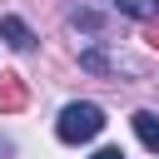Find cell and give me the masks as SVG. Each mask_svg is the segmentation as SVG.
<instances>
[{
    "label": "cell",
    "mask_w": 159,
    "mask_h": 159,
    "mask_svg": "<svg viewBox=\"0 0 159 159\" xmlns=\"http://www.w3.org/2000/svg\"><path fill=\"white\" fill-rule=\"evenodd\" d=\"M99 129H104V109H99V104H89V99L65 104V109H60V119H55V134H60L65 144H84V139H94Z\"/></svg>",
    "instance_id": "1"
},
{
    "label": "cell",
    "mask_w": 159,
    "mask_h": 159,
    "mask_svg": "<svg viewBox=\"0 0 159 159\" xmlns=\"http://www.w3.org/2000/svg\"><path fill=\"white\" fill-rule=\"evenodd\" d=\"M25 99H30L25 80H20V75H0V114H15V109H25Z\"/></svg>",
    "instance_id": "2"
},
{
    "label": "cell",
    "mask_w": 159,
    "mask_h": 159,
    "mask_svg": "<svg viewBox=\"0 0 159 159\" xmlns=\"http://www.w3.org/2000/svg\"><path fill=\"white\" fill-rule=\"evenodd\" d=\"M0 35H5L10 50H30V45H35V35H30V25H25L20 15H0Z\"/></svg>",
    "instance_id": "3"
},
{
    "label": "cell",
    "mask_w": 159,
    "mask_h": 159,
    "mask_svg": "<svg viewBox=\"0 0 159 159\" xmlns=\"http://www.w3.org/2000/svg\"><path fill=\"white\" fill-rule=\"evenodd\" d=\"M134 134L144 139V149L159 154V114H154V109H139V114H134Z\"/></svg>",
    "instance_id": "4"
},
{
    "label": "cell",
    "mask_w": 159,
    "mask_h": 159,
    "mask_svg": "<svg viewBox=\"0 0 159 159\" xmlns=\"http://www.w3.org/2000/svg\"><path fill=\"white\" fill-rule=\"evenodd\" d=\"M114 10H124V15H134V20H159V0H114Z\"/></svg>",
    "instance_id": "5"
},
{
    "label": "cell",
    "mask_w": 159,
    "mask_h": 159,
    "mask_svg": "<svg viewBox=\"0 0 159 159\" xmlns=\"http://www.w3.org/2000/svg\"><path fill=\"white\" fill-rule=\"evenodd\" d=\"M89 159H124V154H119V149H94Z\"/></svg>",
    "instance_id": "6"
},
{
    "label": "cell",
    "mask_w": 159,
    "mask_h": 159,
    "mask_svg": "<svg viewBox=\"0 0 159 159\" xmlns=\"http://www.w3.org/2000/svg\"><path fill=\"white\" fill-rule=\"evenodd\" d=\"M149 45H154V50H159V20H154V30H149Z\"/></svg>",
    "instance_id": "7"
}]
</instances>
